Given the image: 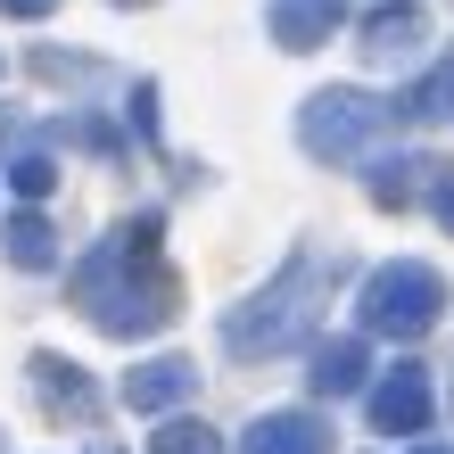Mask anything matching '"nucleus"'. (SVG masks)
I'll list each match as a JSON object with an SVG mask.
<instances>
[{"mask_svg":"<svg viewBox=\"0 0 454 454\" xmlns=\"http://www.w3.org/2000/svg\"><path fill=\"white\" fill-rule=\"evenodd\" d=\"M74 306H83L108 339H149V331L174 323L182 289H174L166 264H157V215L116 223L108 248H91L83 264H74Z\"/></svg>","mask_w":454,"mask_h":454,"instance_id":"f257e3e1","label":"nucleus"},{"mask_svg":"<svg viewBox=\"0 0 454 454\" xmlns=\"http://www.w3.org/2000/svg\"><path fill=\"white\" fill-rule=\"evenodd\" d=\"M347 273H356V264H347L339 248H298L248 306L223 314V347H231V356H248V364H256V356H289V347L314 331V314L331 306V289H339Z\"/></svg>","mask_w":454,"mask_h":454,"instance_id":"f03ea898","label":"nucleus"},{"mask_svg":"<svg viewBox=\"0 0 454 454\" xmlns=\"http://www.w3.org/2000/svg\"><path fill=\"white\" fill-rule=\"evenodd\" d=\"M356 314H364L372 339L413 347V339H430L438 314H446V273H438V264H421V256H396V264H380V273H364Z\"/></svg>","mask_w":454,"mask_h":454,"instance_id":"7ed1b4c3","label":"nucleus"},{"mask_svg":"<svg viewBox=\"0 0 454 454\" xmlns=\"http://www.w3.org/2000/svg\"><path fill=\"white\" fill-rule=\"evenodd\" d=\"M388 132V108L372 91H314L306 108H298V149L306 157H323V166H347V157H364L372 141Z\"/></svg>","mask_w":454,"mask_h":454,"instance_id":"20e7f679","label":"nucleus"},{"mask_svg":"<svg viewBox=\"0 0 454 454\" xmlns=\"http://www.w3.org/2000/svg\"><path fill=\"white\" fill-rule=\"evenodd\" d=\"M364 413H372V430H380V438H421V430H430V372H421V364H396L388 380L364 388Z\"/></svg>","mask_w":454,"mask_h":454,"instance_id":"39448f33","label":"nucleus"},{"mask_svg":"<svg viewBox=\"0 0 454 454\" xmlns=\"http://www.w3.org/2000/svg\"><path fill=\"white\" fill-rule=\"evenodd\" d=\"M356 50L372 67H405V59H421V34H430V9H421V0H380V9H372L364 25H356Z\"/></svg>","mask_w":454,"mask_h":454,"instance_id":"423d86ee","label":"nucleus"},{"mask_svg":"<svg viewBox=\"0 0 454 454\" xmlns=\"http://www.w3.org/2000/svg\"><path fill=\"white\" fill-rule=\"evenodd\" d=\"M347 25V0H264V34H273L281 50H323L331 34Z\"/></svg>","mask_w":454,"mask_h":454,"instance_id":"0eeeda50","label":"nucleus"},{"mask_svg":"<svg viewBox=\"0 0 454 454\" xmlns=\"http://www.w3.org/2000/svg\"><path fill=\"white\" fill-rule=\"evenodd\" d=\"M191 388H199V364L191 356H149L141 372H124V405L132 413H174Z\"/></svg>","mask_w":454,"mask_h":454,"instance_id":"6e6552de","label":"nucleus"},{"mask_svg":"<svg viewBox=\"0 0 454 454\" xmlns=\"http://www.w3.org/2000/svg\"><path fill=\"white\" fill-rule=\"evenodd\" d=\"M446 166L430 149H396V157H372V207H413V199H430V182H438Z\"/></svg>","mask_w":454,"mask_h":454,"instance_id":"1a4fd4ad","label":"nucleus"},{"mask_svg":"<svg viewBox=\"0 0 454 454\" xmlns=\"http://www.w3.org/2000/svg\"><path fill=\"white\" fill-rule=\"evenodd\" d=\"M248 454H331V421L323 413H264L248 430Z\"/></svg>","mask_w":454,"mask_h":454,"instance_id":"9d476101","label":"nucleus"},{"mask_svg":"<svg viewBox=\"0 0 454 454\" xmlns=\"http://www.w3.org/2000/svg\"><path fill=\"white\" fill-rule=\"evenodd\" d=\"M364 380H372L364 339H323V347H314V372H306V388H314V396H356Z\"/></svg>","mask_w":454,"mask_h":454,"instance_id":"9b49d317","label":"nucleus"},{"mask_svg":"<svg viewBox=\"0 0 454 454\" xmlns=\"http://www.w3.org/2000/svg\"><path fill=\"white\" fill-rule=\"evenodd\" d=\"M34 388H42L59 413H74V421L99 413V388L83 380V364H67V356H34Z\"/></svg>","mask_w":454,"mask_h":454,"instance_id":"f8f14e48","label":"nucleus"},{"mask_svg":"<svg viewBox=\"0 0 454 454\" xmlns=\"http://www.w3.org/2000/svg\"><path fill=\"white\" fill-rule=\"evenodd\" d=\"M396 116H413V124H430V116H454V50L430 67V74H413L405 91H396Z\"/></svg>","mask_w":454,"mask_h":454,"instance_id":"ddd939ff","label":"nucleus"},{"mask_svg":"<svg viewBox=\"0 0 454 454\" xmlns=\"http://www.w3.org/2000/svg\"><path fill=\"white\" fill-rule=\"evenodd\" d=\"M0 239H9V264H25V273H50V264H59V231H50L34 207L0 223Z\"/></svg>","mask_w":454,"mask_h":454,"instance_id":"4468645a","label":"nucleus"},{"mask_svg":"<svg viewBox=\"0 0 454 454\" xmlns=\"http://www.w3.org/2000/svg\"><path fill=\"white\" fill-rule=\"evenodd\" d=\"M149 454H223V446H215L207 421H166V430L149 438Z\"/></svg>","mask_w":454,"mask_h":454,"instance_id":"2eb2a0df","label":"nucleus"},{"mask_svg":"<svg viewBox=\"0 0 454 454\" xmlns=\"http://www.w3.org/2000/svg\"><path fill=\"white\" fill-rule=\"evenodd\" d=\"M9 191L17 199H50V191H59V166H50V157H17V166H9Z\"/></svg>","mask_w":454,"mask_h":454,"instance_id":"dca6fc26","label":"nucleus"},{"mask_svg":"<svg viewBox=\"0 0 454 454\" xmlns=\"http://www.w3.org/2000/svg\"><path fill=\"white\" fill-rule=\"evenodd\" d=\"M132 132L157 141V83H132Z\"/></svg>","mask_w":454,"mask_h":454,"instance_id":"f3484780","label":"nucleus"},{"mask_svg":"<svg viewBox=\"0 0 454 454\" xmlns=\"http://www.w3.org/2000/svg\"><path fill=\"white\" fill-rule=\"evenodd\" d=\"M430 215L454 231V174H438V182H430Z\"/></svg>","mask_w":454,"mask_h":454,"instance_id":"a211bd4d","label":"nucleus"},{"mask_svg":"<svg viewBox=\"0 0 454 454\" xmlns=\"http://www.w3.org/2000/svg\"><path fill=\"white\" fill-rule=\"evenodd\" d=\"M59 0H0V17H17V25H34V17H50Z\"/></svg>","mask_w":454,"mask_h":454,"instance_id":"6ab92c4d","label":"nucleus"},{"mask_svg":"<svg viewBox=\"0 0 454 454\" xmlns=\"http://www.w3.org/2000/svg\"><path fill=\"white\" fill-rule=\"evenodd\" d=\"M9 141H17V116H9V108H0V149H9Z\"/></svg>","mask_w":454,"mask_h":454,"instance_id":"aec40b11","label":"nucleus"},{"mask_svg":"<svg viewBox=\"0 0 454 454\" xmlns=\"http://www.w3.org/2000/svg\"><path fill=\"white\" fill-rule=\"evenodd\" d=\"M108 9H149V0H108Z\"/></svg>","mask_w":454,"mask_h":454,"instance_id":"412c9836","label":"nucleus"},{"mask_svg":"<svg viewBox=\"0 0 454 454\" xmlns=\"http://www.w3.org/2000/svg\"><path fill=\"white\" fill-rule=\"evenodd\" d=\"M413 454H454V446H413Z\"/></svg>","mask_w":454,"mask_h":454,"instance_id":"4be33fe9","label":"nucleus"},{"mask_svg":"<svg viewBox=\"0 0 454 454\" xmlns=\"http://www.w3.org/2000/svg\"><path fill=\"white\" fill-rule=\"evenodd\" d=\"M91 454H116V446H91Z\"/></svg>","mask_w":454,"mask_h":454,"instance_id":"5701e85b","label":"nucleus"}]
</instances>
